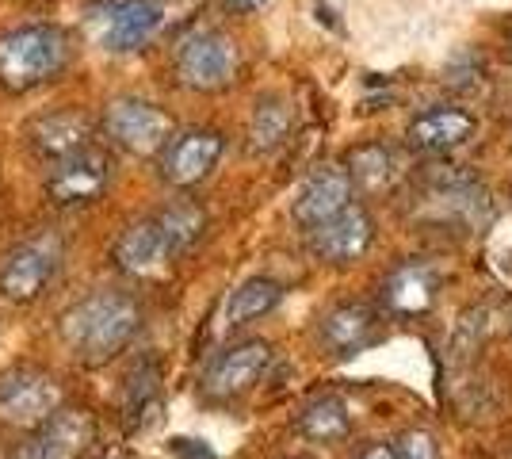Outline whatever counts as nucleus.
Masks as SVG:
<instances>
[{"mask_svg": "<svg viewBox=\"0 0 512 459\" xmlns=\"http://www.w3.org/2000/svg\"><path fill=\"white\" fill-rule=\"evenodd\" d=\"M62 410V387L46 372L20 368L0 379V421L16 429H39Z\"/></svg>", "mask_w": 512, "mask_h": 459, "instance_id": "nucleus-8", "label": "nucleus"}, {"mask_svg": "<svg viewBox=\"0 0 512 459\" xmlns=\"http://www.w3.org/2000/svg\"><path fill=\"white\" fill-rule=\"evenodd\" d=\"M111 176H115L111 153L85 146V150L54 161V169L46 176V192L58 207H88L107 192Z\"/></svg>", "mask_w": 512, "mask_h": 459, "instance_id": "nucleus-7", "label": "nucleus"}, {"mask_svg": "<svg viewBox=\"0 0 512 459\" xmlns=\"http://www.w3.org/2000/svg\"><path fill=\"white\" fill-rule=\"evenodd\" d=\"M161 8L153 0H96L85 8V35L107 54H130L153 43Z\"/></svg>", "mask_w": 512, "mask_h": 459, "instance_id": "nucleus-3", "label": "nucleus"}, {"mask_svg": "<svg viewBox=\"0 0 512 459\" xmlns=\"http://www.w3.org/2000/svg\"><path fill=\"white\" fill-rule=\"evenodd\" d=\"M92 444V421L81 410H58L31 429V437L12 452V459H81Z\"/></svg>", "mask_w": 512, "mask_h": 459, "instance_id": "nucleus-13", "label": "nucleus"}, {"mask_svg": "<svg viewBox=\"0 0 512 459\" xmlns=\"http://www.w3.org/2000/svg\"><path fill=\"white\" fill-rule=\"evenodd\" d=\"M356 459H402V456H398V448H390V444H371V448H363Z\"/></svg>", "mask_w": 512, "mask_h": 459, "instance_id": "nucleus-28", "label": "nucleus"}, {"mask_svg": "<svg viewBox=\"0 0 512 459\" xmlns=\"http://www.w3.org/2000/svg\"><path fill=\"white\" fill-rule=\"evenodd\" d=\"M299 433L306 440H318V444H333L352 433V414L341 398L333 394H321L314 402H306L299 414Z\"/></svg>", "mask_w": 512, "mask_h": 459, "instance_id": "nucleus-22", "label": "nucleus"}, {"mask_svg": "<svg viewBox=\"0 0 512 459\" xmlns=\"http://www.w3.org/2000/svg\"><path fill=\"white\" fill-rule=\"evenodd\" d=\"M352 188L356 184H352L348 169H337V165H325L318 173H310V180L295 196V222L314 230L333 215H341L344 207H352Z\"/></svg>", "mask_w": 512, "mask_h": 459, "instance_id": "nucleus-15", "label": "nucleus"}, {"mask_svg": "<svg viewBox=\"0 0 512 459\" xmlns=\"http://www.w3.org/2000/svg\"><path fill=\"white\" fill-rule=\"evenodd\" d=\"M226 153V138L207 127H195V131H180L169 138V146L157 157V169L161 180L172 188H195L214 173V165L222 161Z\"/></svg>", "mask_w": 512, "mask_h": 459, "instance_id": "nucleus-10", "label": "nucleus"}, {"mask_svg": "<svg viewBox=\"0 0 512 459\" xmlns=\"http://www.w3.org/2000/svg\"><path fill=\"white\" fill-rule=\"evenodd\" d=\"M348 176L363 192H383L402 176V161L383 142H367V146H356L348 153Z\"/></svg>", "mask_w": 512, "mask_h": 459, "instance_id": "nucleus-20", "label": "nucleus"}, {"mask_svg": "<svg viewBox=\"0 0 512 459\" xmlns=\"http://www.w3.org/2000/svg\"><path fill=\"white\" fill-rule=\"evenodd\" d=\"M474 115L463 108H428L409 123V146L421 153H448L459 150L463 142H470L474 134Z\"/></svg>", "mask_w": 512, "mask_h": 459, "instance_id": "nucleus-17", "label": "nucleus"}, {"mask_svg": "<svg viewBox=\"0 0 512 459\" xmlns=\"http://www.w3.org/2000/svg\"><path fill=\"white\" fill-rule=\"evenodd\" d=\"M172 456L176 459H214V452L203 444V440H188V437H176L169 440Z\"/></svg>", "mask_w": 512, "mask_h": 459, "instance_id": "nucleus-26", "label": "nucleus"}, {"mask_svg": "<svg viewBox=\"0 0 512 459\" xmlns=\"http://www.w3.org/2000/svg\"><path fill=\"white\" fill-rule=\"evenodd\" d=\"M62 264V241L54 234L20 241L4 261H0V295L8 303H35L54 280Z\"/></svg>", "mask_w": 512, "mask_h": 459, "instance_id": "nucleus-5", "label": "nucleus"}, {"mask_svg": "<svg viewBox=\"0 0 512 459\" xmlns=\"http://www.w3.org/2000/svg\"><path fill=\"white\" fill-rule=\"evenodd\" d=\"M268 0H222V8L226 12H234V16H253V12H260Z\"/></svg>", "mask_w": 512, "mask_h": 459, "instance_id": "nucleus-27", "label": "nucleus"}, {"mask_svg": "<svg viewBox=\"0 0 512 459\" xmlns=\"http://www.w3.org/2000/svg\"><path fill=\"white\" fill-rule=\"evenodd\" d=\"M375 337H379V314L363 303L333 306L318 326V341L333 356H356L367 345H375Z\"/></svg>", "mask_w": 512, "mask_h": 459, "instance_id": "nucleus-16", "label": "nucleus"}, {"mask_svg": "<svg viewBox=\"0 0 512 459\" xmlns=\"http://www.w3.org/2000/svg\"><path fill=\"white\" fill-rule=\"evenodd\" d=\"M279 303H283V284H276L272 276H253V280H245V284H237L230 291V299L222 306V326H249L256 318L272 314Z\"/></svg>", "mask_w": 512, "mask_h": 459, "instance_id": "nucleus-19", "label": "nucleus"}, {"mask_svg": "<svg viewBox=\"0 0 512 459\" xmlns=\"http://www.w3.org/2000/svg\"><path fill=\"white\" fill-rule=\"evenodd\" d=\"M295 127V111L283 96H264L256 100L253 115H249V150L253 153H272L279 150Z\"/></svg>", "mask_w": 512, "mask_h": 459, "instance_id": "nucleus-21", "label": "nucleus"}, {"mask_svg": "<svg viewBox=\"0 0 512 459\" xmlns=\"http://www.w3.org/2000/svg\"><path fill=\"white\" fill-rule=\"evenodd\" d=\"M172 66L180 85L192 92H222L237 81L241 73V50L230 35L222 31H192L176 43Z\"/></svg>", "mask_w": 512, "mask_h": 459, "instance_id": "nucleus-4", "label": "nucleus"}, {"mask_svg": "<svg viewBox=\"0 0 512 459\" xmlns=\"http://www.w3.org/2000/svg\"><path fill=\"white\" fill-rule=\"evenodd\" d=\"M92 131H96V119L88 111L62 108V111H50V115H39L27 127V142L46 161H62L69 153L92 146Z\"/></svg>", "mask_w": 512, "mask_h": 459, "instance_id": "nucleus-14", "label": "nucleus"}, {"mask_svg": "<svg viewBox=\"0 0 512 459\" xmlns=\"http://www.w3.org/2000/svg\"><path fill=\"white\" fill-rule=\"evenodd\" d=\"M436 299V276L428 264H402L386 276L383 284V306L390 314H425Z\"/></svg>", "mask_w": 512, "mask_h": 459, "instance_id": "nucleus-18", "label": "nucleus"}, {"mask_svg": "<svg viewBox=\"0 0 512 459\" xmlns=\"http://www.w3.org/2000/svg\"><path fill=\"white\" fill-rule=\"evenodd\" d=\"M375 241V222L363 207H344L341 215H333L329 222H321L310 230V249L314 257L325 264H352L360 261L363 253Z\"/></svg>", "mask_w": 512, "mask_h": 459, "instance_id": "nucleus-12", "label": "nucleus"}, {"mask_svg": "<svg viewBox=\"0 0 512 459\" xmlns=\"http://www.w3.org/2000/svg\"><path fill=\"white\" fill-rule=\"evenodd\" d=\"M111 257L119 264V272H127L134 280H157V276H165V268L180 253H176L172 238L165 234L161 219L150 215V219L130 222L127 230L119 234V241H115V253Z\"/></svg>", "mask_w": 512, "mask_h": 459, "instance_id": "nucleus-11", "label": "nucleus"}, {"mask_svg": "<svg viewBox=\"0 0 512 459\" xmlns=\"http://www.w3.org/2000/svg\"><path fill=\"white\" fill-rule=\"evenodd\" d=\"M157 219H161V226H165V234L172 238L180 257H184L195 241L203 238V230H207V211H203L199 203H192V199H172L169 207L157 211Z\"/></svg>", "mask_w": 512, "mask_h": 459, "instance_id": "nucleus-23", "label": "nucleus"}, {"mask_svg": "<svg viewBox=\"0 0 512 459\" xmlns=\"http://www.w3.org/2000/svg\"><path fill=\"white\" fill-rule=\"evenodd\" d=\"M142 329V306L134 303L123 291H96L69 306L62 318L65 345L77 352L85 364H107Z\"/></svg>", "mask_w": 512, "mask_h": 459, "instance_id": "nucleus-1", "label": "nucleus"}, {"mask_svg": "<svg viewBox=\"0 0 512 459\" xmlns=\"http://www.w3.org/2000/svg\"><path fill=\"white\" fill-rule=\"evenodd\" d=\"M398 456L402 459H440L436 456V440L428 437V433H417V429L398 440Z\"/></svg>", "mask_w": 512, "mask_h": 459, "instance_id": "nucleus-25", "label": "nucleus"}, {"mask_svg": "<svg viewBox=\"0 0 512 459\" xmlns=\"http://www.w3.org/2000/svg\"><path fill=\"white\" fill-rule=\"evenodd\" d=\"M69 35L50 23H31L0 35V88L4 92H31L54 81L69 66Z\"/></svg>", "mask_w": 512, "mask_h": 459, "instance_id": "nucleus-2", "label": "nucleus"}, {"mask_svg": "<svg viewBox=\"0 0 512 459\" xmlns=\"http://www.w3.org/2000/svg\"><path fill=\"white\" fill-rule=\"evenodd\" d=\"M157 406H161V375H157V368H153V364H146L142 372L130 375L127 417L134 421V425H146Z\"/></svg>", "mask_w": 512, "mask_h": 459, "instance_id": "nucleus-24", "label": "nucleus"}, {"mask_svg": "<svg viewBox=\"0 0 512 459\" xmlns=\"http://www.w3.org/2000/svg\"><path fill=\"white\" fill-rule=\"evenodd\" d=\"M272 364V345L268 341H241V345H230L214 356L203 372V383L199 391L207 402H230V398H241L245 391H253L260 383V375L268 372Z\"/></svg>", "mask_w": 512, "mask_h": 459, "instance_id": "nucleus-9", "label": "nucleus"}, {"mask_svg": "<svg viewBox=\"0 0 512 459\" xmlns=\"http://www.w3.org/2000/svg\"><path fill=\"white\" fill-rule=\"evenodd\" d=\"M100 127L115 146H123L130 153H161L172 138L169 115L150 100H134V96L111 100L104 108Z\"/></svg>", "mask_w": 512, "mask_h": 459, "instance_id": "nucleus-6", "label": "nucleus"}]
</instances>
